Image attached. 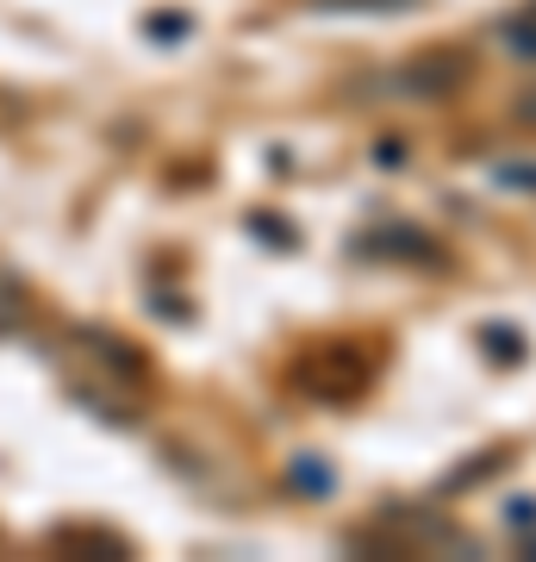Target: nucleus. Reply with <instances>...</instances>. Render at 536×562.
Listing matches in <instances>:
<instances>
[{
    "mask_svg": "<svg viewBox=\"0 0 536 562\" xmlns=\"http://www.w3.org/2000/svg\"><path fill=\"white\" fill-rule=\"evenodd\" d=\"M505 44H512L517 57H531V63H536V7H524L517 20H505Z\"/></svg>",
    "mask_w": 536,
    "mask_h": 562,
    "instance_id": "obj_1",
    "label": "nucleus"
},
{
    "mask_svg": "<svg viewBox=\"0 0 536 562\" xmlns=\"http://www.w3.org/2000/svg\"><path fill=\"white\" fill-rule=\"evenodd\" d=\"M324 13H406L418 0H318Z\"/></svg>",
    "mask_w": 536,
    "mask_h": 562,
    "instance_id": "obj_2",
    "label": "nucleus"
},
{
    "mask_svg": "<svg viewBox=\"0 0 536 562\" xmlns=\"http://www.w3.org/2000/svg\"><path fill=\"white\" fill-rule=\"evenodd\" d=\"M499 181H512V188H536V169H512V162H499Z\"/></svg>",
    "mask_w": 536,
    "mask_h": 562,
    "instance_id": "obj_4",
    "label": "nucleus"
},
{
    "mask_svg": "<svg viewBox=\"0 0 536 562\" xmlns=\"http://www.w3.org/2000/svg\"><path fill=\"white\" fill-rule=\"evenodd\" d=\"M480 338H487V344L499 350V362H517V357H524V338H517V331H505V325H487Z\"/></svg>",
    "mask_w": 536,
    "mask_h": 562,
    "instance_id": "obj_3",
    "label": "nucleus"
},
{
    "mask_svg": "<svg viewBox=\"0 0 536 562\" xmlns=\"http://www.w3.org/2000/svg\"><path fill=\"white\" fill-rule=\"evenodd\" d=\"M524 519L536 525V501H512V525H524Z\"/></svg>",
    "mask_w": 536,
    "mask_h": 562,
    "instance_id": "obj_5",
    "label": "nucleus"
},
{
    "mask_svg": "<svg viewBox=\"0 0 536 562\" xmlns=\"http://www.w3.org/2000/svg\"><path fill=\"white\" fill-rule=\"evenodd\" d=\"M517 113H524V120L536 125V94H524V101H517Z\"/></svg>",
    "mask_w": 536,
    "mask_h": 562,
    "instance_id": "obj_6",
    "label": "nucleus"
}]
</instances>
